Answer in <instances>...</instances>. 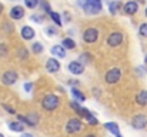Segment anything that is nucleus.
Masks as SVG:
<instances>
[{
    "instance_id": "nucleus-27",
    "label": "nucleus",
    "mask_w": 147,
    "mask_h": 137,
    "mask_svg": "<svg viewBox=\"0 0 147 137\" xmlns=\"http://www.w3.org/2000/svg\"><path fill=\"white\" fill-rule=\"evenodd\" d=\"M40 6H42V10L45 11V14H50V11H51V7H50V4L47 1H40Z\"/></svg>"
},
{
    "instance_id": "nucleus-15",
    "label": "nucleus",
    "mask_w": 147,
    "mask_h": 137,
    "mask_svg": "<svg viewBox=\"0 0 147 137\" xmlns=\"http://www.w3.org/2000/svg\"><path fill=\"white\" fill-rule=\"evenodd\" d=\"M104 129H106V130H109V132H110L114 137H123L121 134H120L119 124H117V123H114V121H109V123H106V124H104Z\"/></svg>"
},
{
    "instance_id": "nucleus-35",
    "label": "nucleus",
    "mask_w": 147,
    "mask_h": 137,
    "mask_svg": "<svg viewBox=\"0 0 147 137\" xmlns=\"http://www.w3.org/2000/svg\"><path fill=\"white\" fill-rule=\"evenodd\" d=\"M3 109H4L7 113H10V114H16L14 109H11V107H10V106H7V104H3Z\"/></svg>"
},
{
    "instance_id": "nucleus-22",
    "label": "nucleus",
    "mask_w": 147,
    "mask_h": 137,
    "mask_svg": "<svg viewBox=\"0 0 147 137\" xmlns=\"http://www.w3.org/2000/svg\"><path fill=\"white\" fill-rule=\"evenodd\" d=\"M70 91H71V96L74 97V100H77L79 103H83V101L86 100V97H84V96H83V94L80 93V90H79V89L73 87V89H71Z\"/></svg>"
},
{
    "instance_id": "nucleus-5",
    "label": "nucleus",
    "mask_w": 147,
    "mask_h": 137,
    "mask_svg": "<svg viewBox=\"0 0 147 137\" xmlns=\"http://www.w3.org/2000/svg\"><path fill=\"white\" fill-rule=\"evenodd\" d=\"M97 39H98V30L97 29L89 27V29H86V30L83 32V42H84V43L92 45V43H96Z\"/></svg>"
},
{
    "instance_id": "nucleus-34",
    "label": "nucleus",
    "mask_w": 147,
    "mask_h": 137,
    "mask_svg": "<svg viewBox=\"0 0 147 137\" xmlns=\"http://www.w3.org/2000/svg\"><path fill=\"white\" fill-rule=\"evenodd\" d=\"M3 26H4V30H6L7 33H11V32H13V24H11V23L4 22V24H3Z\"/></svg>"
},
{
    "instance_id": "nucleus-6",
    "label": "nucleus",
    "mask_w": 147,
    "mask_h": 137,
    "mask_svg": "<svg viewBox=\"0 0 147 137\" xmlns=\"http://www.w3.org/2000/svg\"><path fill=\"white\" fill-rule=\"evenodd\" d=\"M123 13L127 14V16H134L137 11H139V1L137 0H127L124 4H123Z\"/></svg>"
},
{
    "instance_id": "nucleus-33",
    "label": "nucleus",
    "mask_w": 147,
    "mask_h": 137,
    "mask_svg": "<svg viewBox=\"0 0 147 137\" xmlns=\"http://www.w3.org/2000/svg\"><path fill=\"white\" fill-rule=\"evenodd\" d=\"M7 54V46L4 43H0V57H4Z\"/></svg>"
},
{
    "instance_id": "nucleus-14",
    "label": "nucleus",
    "mask_w": 147,
    "mask_h": 137,
    "mask_svg": "<svg viewBox=\"0 0 147 137\" xmlns=\"http://www.w3.org/2000/svg\"><path fill=\"white\" fill-rule=\"evenodd\" d=\"M123 7V1L121 0H111L109 3V13L110 14H117Z\"/></svg>"
},
{
    "instance_id": "nucleus-18",
    "label": "nucleus",
    "mask_w": 147,
    "mask_h": 137,
    "mask_svg": "<svg viewBox=\"0 0 147 137\" xmlns=\"http://www.w3.org/2000/svg\"><path fill=\"white\" fill-rule=\"evenodd\" d=\"M26 120H27V126L34 127V126H37V123H39V120H40V116H39L37 113H29V114L26 116Z\"/></svg>"
},
{
    "instance_id": "nucleus-29",
    "label": "nucleus",
    "mask_w": 147,
    "mask_h": 137,
    "mask_svg": "<svg viewBox=\"0 0 147 137\" xmlns=\"http://www.w3.org/2000/svg\"><path fill=\"white\" fill-rule=\"evenodd\" d=\"M86 121H87V123H89L90 126H97V124H98L97 119L94 117V114H93V113H92V114H90V116H89V117L86 119Z\"/></svg>"
},
{
    "instance_id": "nucleus-42",
    "label": "nucleus",
    "mask_w": 147,
    "mask_h": 137,
    "mask_svg": "<svg viewBox=\"0 0 147 137\" xmlns=\"http://www.w3.org/2000/svg\"><path fill=\"white\" fill-rule=\"evenodd\" d=\"M144 61H146V63H147V54H146V56H144Z\"/></svg>"
},
{
    "instance_id": "nucleus-9",
    "label": "nucleus",
    "mask_w": 147,
    "mask_h": 137,
    "mask_svg": "<svg viewBox=\"0 0 147 137\" xmlns=\"http://www.w3.org/2000/svg\"><path fill=\"white\" fill-rule=\"evenodd\" d=\"M131 126H133V129H136V130H143V129H146V126H147L146 114H137V116H134L133 120H131Z\"/></svg>"
},
{
    "instance_id": "nucleus-20",
    "label": "nucleus",
    "mask_w": 147,
    "mask_h": 137,
    "mask_svg": "<svg viewBox=\"0 0 147 137\" xmlns=\"http://www.w3.org/2000/svg\"><path fill=\"white\" fill-rule=\"evenodd\" d=\"M49 17L51 19V22L57 26V27H61L63 26V22H61V17H60V14L59 13H56V11H50V14H49Z\"/></svg>"
},
{
    "instance_id": "nucleus-36",
    "label": "nucleus",
    "mask_w": 147,
    "mask_h": 137,
    "mask_svg": "<svg viewBox=\"0 0 147 137\" xmlns=\"http://www.w3.org/2000/svg\"><path fill=\"white\" fill-rule=\"evenodd\" d=\"M32 89H33V84H32V83H26V84H24V90L27 91V93L32 91Z\"/></svg>"
},
{
    "instance_id": "nucleus-41",
    "label": "nucleus",
    "mask_w": 147,
    "mask_h": 137,
    "mask_svg": "<svg viewBox=\"0 0 147 137\" xmlns=\"http://www.w3.org/2000/svg\"><path fill=\"white\" fill-rule=\"evenodd\" d=\"M144 16H146V17H147V7H146V9H144Z\"/></svg>"
},
{
    "instance_id": "nucleus-26",
    "label": "nucleus",
    "mask_w": 147,
    "mask_h": 137,
    "mask_svg": "<svg viewBox=\"0 0 147 137\" xmlns=\"http://www.w3.org/2000/svg\"><path fill=\"white\" fill-rule=\"evenodd\" d=\"M43 50H45V47L42 46V43H39V42H36V43L32 45V51H33L34 54H40Z\"/></svg>"
},
{
    "instance_id": "nucleus-28",
    "label": "nucleus",
    "mask_w": 147,
    "mask_h": 137,
    "mask_svg": "<svg viewBox=\"0 0 147 137\" xmlns=\"http://www.w3.org/2000/svg\"><path fill=\"white\" fill-rule=\"evenodd\" d=\"M139 34L142 37H147V23H142L139 27Z\"/></svg>"
},
{
    "instance_id": "nucleus-1",
    "label": "nucleus",
    "mask_w": 147,
    "mask_h": 137,
    "mask_svg": "<svg viewBox=\"0 0 147 137\" xmlns=\"http://www.w3.org/2000/svg\"><path fill=\"white\" fill-rule=\"evenodd\" d=\"M77 6L83 9V11L89 16H96L103 10L101 0H77Z\"/></svg>"
},
{
    "instance_id": "nucleus-32",
    "label": "nucleus",
    "mask_w": 147,
    "mask_h": 137,
    "mask_svg": "<svg viewBox=\"0 0 147 137\" xmlns=\"http://www.w3.org/2000/svg\"><path fill=\"white\" fill-rule=\"evenodd\" d=\"M19 57H20V59H23V60H26V59L29 57L27 50H26V49H20V50H19Z\"/></svg>"
},
{
    "instance_id": "nucleus-40",
    "label": "nucleus",
    "mask_w": 147,
    "mask_h": 137,
    "mask_svg": "<svg viewBox=\"0 0 147 137\" xmlns=\"http://www.w3.org/2000/svg\"><path fill=\"white\" fill-rule=\"evenodd\" d=\"M86 137H96V136H94V134H87Z\"/></svg>"
},
{
    "instance_id": "nucleus-24",
    "label": "nucleus",
    "mask_w": 147,
    "mask_h": 137,
    "mask_svg": "<svg viewBox=\"0 0 147 137\" xmlns=\"http://www.w3.org/2000/svg\"><path fill=\"white\" fill-rule=\"evenodd\" d=\"M39 4H40V0H24V7H27L30 10L36 9Z\"/></svg>"
},
{
    "instance_id": "nucleus-12",
    "label": "nucleus",
    "mask_w": 147,
    "mask_h": 137,
    "mask_svg": "<svg viewBox=\"0 0 147 137\" xmlns=\"http://www.w3.org/2000/svg\"><path fill=\"white\" fill-rule=\"evenodd\" d=\"M34 34H36V32H34V29H32V26H23L20 30V36L23 40H32L34 37Z\"/></svg>"
},
{
    "instance_id": "nucleus-21",
    "label": "nucleus",
    "mask_w": 147,
    "mask_h": 137,
    "mask_svg": "<svg viewBox=\"0 0 147 137\" xmlns=\"http://www.w3.org/2000/svg\"><path fill=\"white\" fill-rule=\"evenodd\" d=\"M61 46H63L66 50H73V49L76 47V43H74V40H73V39H70V37H66V39H63Z\"/></svg>"
},
{
    "instance_id": "nucleus-38",
    "label": "nucleus",
    "mask_w": 147,
    "mask_h": 137,
    "mask_svg": "<svg viewBox=\"0 0 147 137\" xmlns=\"http://www.w3.org/2000/svg\"><path fill=\"white\" fill-rule=\"evenodd\" d=\"M69 84H71V86H76V84H79V82H74V80H71V82H69Z\"/></svg>"
},
{
    "instance_id": "nucleus-25",
    "label": "nucleus",
    "mask_w": 147,
    "mask_h": 137,
    "mask_svg": "<svg viewBox=\"0 0 147 137\" xmlns=\"http://www.w3.org/2000/svg\"><path fill=\"white\" fill-rule=\"evenodd\" d=\"M45 19H46L45 14H32V16H30V20L34 22V23H37V24H42V23L45 22Z\"/></svg>"
},
{
    "instance_id": "nucleus-3",
    "label": "nucleus",
    "mask_w": 147,
    "mask_h": 137,
    "mask_svg": "<svg viewBox=\"0 0 147 137\" xmlns=\"http://www.w3.org/2000/svg\"><path fill=\"white\" fill-rule=\"evenodd\" d=\"M120 79H121V70L119 67H111L110 70H107L104 76V80L107 84H116Z\"/></svg>"
},
{
    "instance_id": "nucleus-43",
    "label": "nucleus",
    "mask_w": 147,
    "mask_h": 137,
    "mask_svg": "<svg viewBox=\"0 0 147 137\" xmlns=\"http://www.w3.org/2000/svg\"><path fill=\"white\" fill-rule=\"evenodd\" d=\"M0 137H4V136H3V134H1V133H0Z\"/></svg>"
},
{
    "instance_id": "nucleus-11",
    "label": "nucleus",
    "mask_w": 147,
    "mask_h": 137,
    "mask_svg": "<svg viewBox=\"0 0 147 137\" xmlns=\"http://www.w3.org/2000/svg\"><path fill=\"white\" fill-rule=\"evenodd\" d=\"M69 72L74 76H79V74H83L84 73V64H82L79 60H74V61H70L69 66H67Z\"/></svg>"
},
{
    "instance_id": "nucleus-31",
    "label": "nucleus",
    "mask_w": 147,
    "mask_h": 137,
    "mask_svg": "<svg viewBox=\"0 0 147 137\" xmlns=\"http://www.w3.org/2000/svg\"><path fill=\"white\" fill-rule=\"evenodd\" d=\"M46 33H47V36H56L57 34V30L54 29V26H49V27H46Z\"/></svg>"
},
{
    "instance_id": "nucleus-19",
    "label": "nucleus",
    "mask_w": 147,
    "mask_h": 137,
    "mask_svg": "<svg viewBox=\"0 0 147 137\" xmlns=\"http://www.w3.org/2000/svg\"><path fill=\"white\" fill-rule=\"evenodd\" d=\"M136 103L139 106H147V90H140L136 96Z\"/></svg>"
},
{
    "instance_id": "nucleus-13",
    "label": "nucleus",
    "mask_w": 147,
    "mask_h": 137,
    "mask_svg": "<svg viewBox=\"0 0 147 137\" xmlns=\"http://www.w3.org/2000/svg\"><path fill=\"white\" fill-rule=\"evenodd\" d=\"M46 70L49 73H57L60 70V63L59 60H56L54 57H50L49 60L46 61Z\"/></svg>"
},
{
    "instance_id": "nucleus-4",
    "label": "nucleus",
    "mask_w": 147,
    "mask_h": 137,
    "mask_svg": "<svg viewBox=\"0 0 147 137\" xmlns=\"http://www.w3.org/2000/svg\"><path fill=\"white\" fill-rule=\"evenodd\" d=\"M83 129V121L80 120V119H70L67 123H66V132L69 133V134H76V133H79L80 130Z\"/></svg>"
},
{
    "instance_id": "nucleus-7",
    "label": "nucleus",
    "mask_w": 147,
    "mask_h": 137,
    "mask_svg": "<svg viewBox=\"0 0 147 137\" xmlns=\"http://www.w3.org/2000/svg\"><path fill=\"white\" fill-rule=\"evenodd\" d=\"M123 39H124V36H123L121 32H113L107 36V46L117 47V46H120L123 43Z\"/></svg>"
},
{
    "instance_id": "nucleus-23",
    "label": "nucleus",
    "mask_w": 147,
    "mask_h": 137,
    "mask_svg": "<svg viewBox=\"0 0 147 137\" xmlns=\"http://www.w3.org/2000/svg\"><path fill=\"white\" fill-rule=\"evenodd\" d=\"M79 61H80L82 64H89V63L92 61V54H90V53H82L80 57H79Z\"/></svg>"
},
{
    "instance_id": "nucleus-8",
    "label": "nucleus",
    "mask_w": 147,
    "mask_h": 137,
    "mask_svg": "<svg viewBox=\"0 0 147 137\" xmlns=\"http://www.w3.org/2000/svg\"><path fill=\"white\" fill-rule=\"evenodd\" d=\"M17 80H19V76H17V73L13 72V70H7V72H4L3 76H1V83H3L4 86H13Z\"/></svg>"
},
{
    "instance_id": "nucleus-39",
    "label": "nucleus",
    "mask_w": 147,
    "mask_h": 137,
    "mask_svg": "<svg viewBox=\"0 0 147 137\" xmlns=\"http://www.w3.org/2000/svg\"><path fill=\"white\" fill-rule=\"evenodd\" d=\"M3 10H4V6H3V4H1V3H0V14H1V13H3Z\"/></svg>"
},
{
    "instance_id": "nucleus-37",
    "label": "nucleus",
    "mask_w": 147,
    "mask_h": 137,
    "mask_svg": "<svg viewBox=\"0 0 147 137\" xmlns=\"http://www.w3.org/2000/svg\"><path fill=\"white\" fill-rule=\"evenodd\" d=\"M20 137H33V136H32L30 133H23V134H22Z\"/></svg>"
},
{
    "instance_id": "nucleus-17",
    "label": "nucleus",
    "mask_w": 147,
    "mask_h": 137,
    "mask_svg": "<svg viewBox=\"0 0 147 137\" xmlns=\"http://www.w3.org/2000/svg\"><path fill=\"white\" fill-rule=\"evenodd\" d=\"M7 127H9V130H11V132H14V133H23V132H24V126H23V123H20L19 120H17V121H10V123L7 124Z\"/></svg>"
},
{
    "instance_id": "nucleus-10",
    "label": "nucleus",
    "mask_w": 147,
    "mask_h": 137,
    "mask_svg": "<svg viewBox=\"0 0 147 137\" xmlns=\"http://www.w3.org/2000/svg\"><path fill=\"white\" fill-rule=\"evenodd\" d=\"M24 14H26V11H24V7L23 6H13L11 9H10V11H9V16H10V19L11 20H22L23 17H24Z\"/></svg>"
},
{
    "instance_id": "nucleus-16",
    "label": "nucleus",
    "mask_w": 147,
    "mask_h": 137,
    "mask_svg": "<svg viewBox=\"0 0 147 137\" xmlns=\"http://www.w3.org/2000/svg\"><path fill=\"white\" fill-rule=\"evenodd\" d=\"M50 51H51V54H53L54 57H60V59L66 57V49L61 45H54L50 49Z\"/></svg>"
},
{
    "instance_id": "nucleus-30",
    "label": "nucleus",
    "mask_w": 147,
    "mask_h": 137,
    "mask_svg": "<svg viewBox=\"0 0 147 137\" xmlns=\"http://www.w3.org/2000/svg\"><path fill=\"white\" fill-rule=\"evenodd\" d=\"M70 107H71V109H73L76 113H79V110L82 109V106L79 104V101H77V100H73V101H70Z\"/></svg>"
},
{
    "instance_id": "nucleus-2",
    "label": "nucleus",
    "mask_w": 147,
    "mask_h": 137,
    "mask_svg": "<svg viewBox=\"0 0 147 137\" xmlns=\"http://www.w3.org/2000/svg\"><path fill=\"white\" fill-rule=\"evenodd\" d=\"M59 104H60V99H59L56 94H47V96H45L43 100H42V107H43L45 110H47V111L56 110V109L59 107Z\"/></svg>"
}]
</instances>
